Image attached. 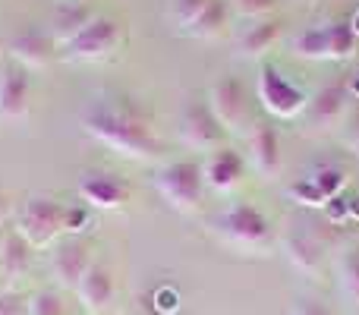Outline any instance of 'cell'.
<instances>
[{
	"instance_id": "1",
	"label": "cell",
	"mask_w": 359,
	"mask_h": 315,
	"mask_svg": "<svg viewBox=\"0 0 359 315\" xmlns=\"http://www.w3.org/2000/svg\"><path fill=\"white\" fill-rule=\"evenodd\" d=\"M82 130L101 142L104 149L117 152L133 161H149L161 152L151 123L133 105L117 98H101L82 111Z\"/></svg>"
},
{
	"instance_id": "2",
	"label": "cell",
	"mask_w": 359,
	"mask_h": 315,
	"mask_svg": "<svg viewBox=\"0 0 359 315\" xmlns=\"http://www.w3.org/2000/svg\"><path fill=\"white\" fill-rule=\"evenodd\" d=\"M215 230L224 236V243L243 249V253H262L271 246L274 230L265 211L252 202H233L215 217Z\"/></svg>"
},
{
	"instance_id": "3",
	"label": "cell",
	"mask_w": 359,
	"mask_h": 315,
	"mask_svg": "<svg viewBox=\"0 0 359 315\" xmlns=\"http://www.w3.org/2000/svg\"><path fill=\"white\" fill-rule=\"evenodd\" d=\"M63 221H67V205H60L50 196H32L19 211L16 230L25 236V243L32 249H48L67 230Z\"/></svg>"
},
{
	"instance_id": "4",
	"label": "cell",
	"mask_w": 359,
	"mask_h": 315,
	"mask_svg": "<svg viewBox=\"0 0 359 315\" xmlns=\"http://www.w3.org/2000/svg\"><path fill=\"white\" fill-rule=\"evenodd\" d=\"M155 189L170 208L196 211L205 196L202 164H196V161H170L155 173Z\"/></svg>"
},
{
	"instance_id": "5",
	"label": "cell",
	"mask_w": 359,
	"mask_h": 315,
	"mask_svg": "<svg viewBox=\"0 0 359 315\" xmlns=\"http://www.w3.org/2000/svg\"><path fill=\"white\" fill-rule=\"evenodd\" d=\"M356 51V32L350 22H328V25H309L297 35L293 54L306 60H347Z\"/></svg>"
},
{
	"instance_id": "6",
	"label": "cell",
	"mask_w": 359,
	"mask_h": 315,
	"mask_svg": "<svg viewBox=\"0 0 359 315\" xmlns=\"http://www.w3.org/2000/svg\"><path fill=\"white\" fill-rule=\"evenodd\" d=\"M208 107L215 120L224 126V133H243L246 136L252 126V105H249V92L236 76H221L208 92Z\"/></svg>"
},
{
	"instance_id": "7",
	"label": "cell",
	"mask_w": 359,
	"mask_h": 315,
	"mask_svg": "<svg viewBox=\"0 0 359 315\" xmlns=\"http://www.w3.org/2000/svg\"><path fill=\"white\" fill-rule=\"evenodd\" d=\"M255 92H259L262 107H265L271 117H280V120L297 117V114H303L306 105H309V95H306L303 88H297L280 69H274V67H262Z\"/></svg>"
},
{
	"instance_id": "8",
	"label": "cell",
	"mask_w": 359,
	"mask_h": 315,
	"mask_svg": "<svg viewBox=\"0 0 359 315\" xmlns=\"http://www.w3.org/2000/svg\"><path fill=\"white\" fill-rule=\"evenodd\" d=\"M350 88L344 79L337 82H328V86H322L316 95L309 98V105H306L303 117H306V126L316 133H331V130H341L344 120L350 117Z\"/></svg>"
},
{
	"instance_id": "9",
	"label": "cell",
	"mask_w": 359,
	"mask_h": 315,
	"mask_svg": "<svg viewBox=\"0 0 359 315\" xmlns=\"http://www.w3.org/2000/svg\"><path fill=\"white\" fill-rule=\"evenodd\" d=\"M120 44V22L107 16H95L73 41L63 48V57L73 63H98L111 57Z\"/></svg>"
},
{
	"instance_id": "10",
	"label": "cell",
	"mask_w": 359,
	"mask_h": 315,
	"mask_svg": "<svg viewBox=\"0 0 359 315\" xmlns=\"http://www.w3.org/2000/svg\"><path fill=\"white\" fill-rule=\"evenodd\" d=\"M180 139H183L189 149L196 152H217L224 142V126L215 120V114H211L208 101L202 98H189L183 105V111H180Z\"/></svg>"
},
{
	"instance_id": "11",
	"label": "cell",
	"mask_w": 359,
	"mask_h": 315,
	"mask_svg": "<svg viewBox=\"0 0 359 315\" xmlns=\"http://www.w3.org/2000/svg\"><path fill=\"white\" fill-rule=\"evenodd\" d=\"M92 265H95L92 243L79 234L63 236V240L54 246V253H50V272H54L57 284H60L63 290H76Z\"/></svg>"
},
{
	"instance_id": "12",
	"label": "cell",
	"mask_w": 359,
	"mask_h": 315,
	"mask_svg": "<svg viewBox=\"0 0 359 315\" xmlns=\"http://www.w3.org/2000/svg\"><path fill=\"white\" fill-rule=\"evenodd\" d=\"M246 158L249 167L259 173L262 180H274L284 164V152H280V136L271 123L255 120L246 133Z\"/></svg>"
},
{
	"instance_id": "13",
	"label": "cell",
	"mask_w": 359,
	"mask_h": 315,
	"mask_svg": "<svg viewBox=\"0 0 359 315\" xmlns=\"http://www.w3.org/2000/svg\"><path fill=\"white\" fill-rule=\"evenodd\" d=\"M29 98H32V73L16 63L0 73V123H13L29 114Z\"/></svg>"
},
{
	"instance_id": "14",
	"label": "cell",
	"mask_w": 359,
	"mask_h": 315,
	"mask_svg": "<svg viewBox=\"0 0 359 315\" xmlns=\"http://www.w3.org/2000/svg\"><path fill=\"white\" fill-rule=\"evenodd\" d=\"M79 196L92 208H120L130 199V183L107 170H86L79 177Z\"/></svg>"
},
{
	"instance_id": "15",
	"label": "cell",
	"mask_w": 359,
	"mask_h": 315,
	"mask_svg": "<svg viewBox=\"0 0 359 315\" xmlns=\"http://www.w3.org/2000/svg\"><path fill=\"white\" fill-rule=\"evenodd\" d=\"M10 54H13V60H16V67H22V69H44L50 60H54V54H57V41L50 38V32H48V25L44 29H22L19 35H13V41H10Z\"/></svg>"
},
{
	"instance_id": "16",
	"label": "cell",
	"mask_w": 359,
	"mask_h": 315,
	"mask_svg": "<svg viewBox=\"0 0 359 315\" xmlns=\"http://www.w3.org/2000/svg\"><path fill=\"white\" fill-rule=\"evenodd\" d=\"M243 173H246V158L233 149H217L205 158L202 164V177H205V186L215 192H230L240 186Z\"/></svg>"
},
{
	"instance_id": "17",
	"label": "cell",
	"mask_w": 359,
	"mask_h": 315,
	"mask_svg": "<svg viewBox=\"0 0 359 315\" xmlns=\"http://www.w3.org/2000/svg\"><path fill=\"white\" fill-rule=\"evenodd\" d=\"M76 297H79V303L86 306V312L104 315L114 306V297H117V284H114L111 268L95 262V265L86 272V278L79 281V287H76Z\"/></svg>"
},
{
	"instance_id": "18",
	"label": "cell",
	"mask_w": 359,
	"mask_h": 315,
	"mask_svg": "<svg viewBox=\"0 0 359 315\" xmlns=\"http://www.w3.org/2000/svg\"><path fill=\"white\" fill-rule=\"evenodd\" d=\"M92 19H95V10L88 4H82V0H63V4H57L54 13H50L48 32L57 41V48H67Z\"/></svg>"
},
{
	"instance_id": "19",
	"label": "cell",
	"mask_w": 359,
	"mask_h": 315,
	"mask_svg": "<svg viewBox=\"0 0 359 315\" xmlns=\"http://www.w3.org/2000/svg\"><path fill=\"white\" fill-rule=\"evenodd\" d=\"M280 32H284V25L274 16L249 22L246 29L236 35V54H240L243 60H262V57L280 41Z\"/></svg>"
},
{
	"instance_id": "20",
	"label": "cell",
	"mask_w": 359,
	"mask_h": 315,
	"mask_svg": "<svg viewBox=\"0 0 359 315\" xmlns=\"http://www.w3.org/2000/svg\"><path fill=\"white\" fill-rule=\"evenodd\" d=\"M32 253L35 249L25 243V236L19 230H6L0 236V278L4 281H19L29 274L32 268Z\"/></svg>"
},
{
	"instance_id": "21",
	"label": "cell",
	"mask_w": 359,
	"mask_h": 315,
	"mask_svg": "<svg viewBox=\"0 0 359 315\" xmlns=\"http://www.w3.org/2000/svg\"><path fill=\"white\" fill-rule=\"evenodd\" d=\"M284 249H287V259H290V265L297 268V272L309 274V278L322 272V246H318L309 234H290L284 243Z\"/></svg>"
},
{
	"instance_id": "22",
	"label": "cell",
	"mask_w": 359,
	"mask_h": 315,
	"mask_svg": "<svg viewBox=\"0 0 359 315\" xmlns=\"http://www.w3.org/2000/svg\"><path fill=\"white\" fill-rule=\"evenodd\" d=\"M230 22V6L227 0H211L208 6H205V13L196 19V22L189 25V32H186V38H198V41H211V38H217L224 29H227Z\"/></svg>"
},
{
	"instance_id": "23",
	"label": "cell",
	"mask_w": 359,
	"mask_h": 315,
	"mask_svg": "<svg viewBox=\"0 0 359 315\" xmlns=\"http://www.w3.org/2000/svg\"><path fill=\"white\" fill-rule=\"evenodd\" d=\"M337 284L344 300H350L359 309V246L344 249V255L337 259Z\"/></svg>"
},
{
	"instance_id": "24",
	"label": "cell",
	"mask_w": 359,
	"mask_h": 315,
	"mask_svg": "<svg viewBox=\"0 0 359 315\" xmlns=\"http://www.w3.org/2000/svg\"><path fill=\"white\" fill-rule=\"evenodd\" d=\"M306 180H309V183L316 186L318 199H322V202L328 205L331 199H337V196H341L344 183H347V173H344L337 164H322V167H316V170H312Z\"/></svg>"
},
{
	"instance_id": "25",
	"label": "cell",
	"mask_w": 359,
	"mask_h": 315,
	"mask_svg": "<svg viewBox=\"0 0 359 315\" xmlns=\"http://www.w3.org/2000/svg\"><path fill=\"white\" fill-rule=\"evenodd\" d=\"M29 315H69V300L63 290L44 287L29 297Z\"/></svg>"
},
{
	"instance_id": "26",
	"label": "cell",
	"mask_w": 359,
	"mask_h": 315,
	"mask_svg": "<svg viewBox=\"0 0 359 315\" xmlns=\"http://www.w3.org/2000/svg\"><path fill=\"white\" fill-rule=\"evenodd\" d=\"M280 0H227L230 16H240L246 22H259V19H271Z\"/></svg>"
},
{
	"instance_id": "27",
	"label": "cell",
	"mask_w": 359,
	"mask_h": 315,
	"mask_svg": "<svg viewBox=\"0 0 359 315\" xmlns=\"http://www.w3.org/2000/svg\"><path fill=\"white\" fill-rule=\"evenodd\" d=\"M208 4H211V0H170V19H174L180 35H186V32H189V25L202 16Z\"/></svg>"
},
{
	"instance_id": "28",
	"label": "cell",
	"mask_w": 359,
	"mask_h": 315,
	"mask_svg": "<svg viewBox=\"0 0 359 315\" xmlns=\"http://www.w3.org/2000/svg\"><path fill=\"white\" fill-rule=\"evenodd\" d=\"M0 315H29V297L16 290L0 293Z\"/></svg>"
},
{
	"instance_id": "29",
	"label": "cell",
	"mask_w": 359,
	"mask_h": 315,
	"mask_svg": "<svg viewBox=\"0 0 359 315\" xmlns=\"http://www.w3.org/2000/svg\"><path fill=\"white\" fill-rule=\"evenodd\" d=\"M63 224H67L69 234H79L82 236V230L92 224V215H88V208H82V205H79V208H67V221H63Z\"/></svg>"
},
{
	"instance_id": "30",
	"label": "cell",
	"mask_w": 359,
	"mask_h": 315,
	"mask_svg": "<svg viewBox=\"0 0 359 315\" xmlns=\"http://www.w3.org/2000/svg\"><path fill=\"white\" fill-rule=\"evenodd\" d=\"M341 130H344V142H347L350 149H353L356 155H359V107H353V111H350V117L344 120Z\"/></svg>"
},
{
	"instance_id": "31",
	"label": "cell",
	"mask_w": 359,
	"mask_h": 315,
	"mask_svg": "<svg viewBox=\"0 0 359 315\" xmlns=\"http://www.w3.org/2000/svg\"><path fill=\"white\" fill-rule=\"evenodd\" d=\"M290 192H293V199H297V202H303V205H325V202H322V199H318L316 186H312V183H309V180H306V177H303V180H299V183H297V186H293V189H290Z\"/></svg>"
},
{
	"instance_id": "32",
	"label": "cell",
	"mask_w": 359,
	"mask_h": 315,
	"mask_svg": "<svg viewBox=\"0 0 359 315\" xmlns=\"http://www.w3.org/2000/svg\"><path fill=\"white\" fill-rule=\"evenodd\" d=\"M293 315H334V312H331L322 300L303 297V300H297V306H293Z\"/></svg>"
},
{
	"instance_id": "33",
	"label": "cell",
	"mask_w": 359,
	"mask_h": 315,
	"mask_svg": "<svg viewBox=\"0 0 359 315\" xmlns=\"http://www.w3.org/2000/svg\"><path fill=\"white\" fill-rule=\"evenodd\" d=\"M6 217H10V199H6L4 192H0V227H4Z\"/></svg>"
},
{
	"instance_id": "34",
	"label": "cell",
	"mask_w": 359,
	"mask_h": 315,
	"mask_svg": "<svg viewBox=\"0 0 359 315\" xmlns=\"http://www.w3.org/2000/svg\"><path fill=\"white\" fill-rule=\"evenodd\" d=\"M350 215L359 217V199H356V202H350Z\"/></svg>"
}]
</instances>
